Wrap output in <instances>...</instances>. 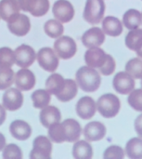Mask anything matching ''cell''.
<instances>
[{"instance_id": "6da1fadb", "label": "cell", "mask_w": 142, "mask_h": 159, "mask_svg": "<svg viewBox=\"0 0 142 159\" xmlns=\"http://www.w3.org/2000/svg\"><path fill=\"white\" fill-rule=\"evenodd\" d=\"M81 133L80 124L73 118L66 119L62 123H55L48 128V137L50 141L56 143H75L81 137Z\"/></svg>"}, {"instance_id": "7a4b0ae2", "label": "cell", "mask_w": 142, "mask_h": 159, "mask_svg": "<svg viewBox=\"0 0 142 159\" xmlns=\"http://www.w3.org/2000/svg\"><path fill=\"white\" fill-rule=\"evenodd\" d=\"M75 78L77 86L85 92H95L100 87L101 77L100 73L92 67H81L77 70Z\"/></svg>"}, {"instance_id": "3957f363", "label": "cell", "mask_w": 142, "mask_h": 159, "mask_svg": "<svg viewBox=\"0 0 142 159\" xmlns=\"http://www.w3.org/2000/svg\"><path fill=\"white\" fill-rule=\"evenodd\" d=\"M99 113L105 118H112L118 115L121 102L119 98L112 93H107L100 97L96 103Z\"/></svg>"}, {"instance_id": "277c9868", "label": "cell", "mask_w": 142, "mask_h": 159, "mask_svg": "<svg viewBox=\"0 0 142 159\" xmlns=\"http://www.w3.org/2000/svg\"><path fill=\"white\" fill-rule=\"evenodd\" d=\"M105 13V3L103 0H87L84 9V19L87 22L95 25L101 21Z\"/></svg>"}, {"instance_id": "5b68a950", "label": "cell", "mask_w": 142, "mask_h": 159, "mask_svg": "<svg viewBox=\"0 0 142 159\" xmlns=\"http://www.w3.org/2000/svg\"><path fill=\"white\" fill-rule=\"evenodd\" d=\"M54 51L60 59L69 60L75 55L77 46L72 37L60 36L54 43Z\"/></svg>"}, {"instance_id": "8992f818", "label": "cell", "mask_w": 142, "mask_h": 159, "mask_svg": "<svg viewBox=\"0 0 142 159\" xmlns=\"http://www.w3.org/2000/svg\"><path fill=\"white\" fill-rule=\"evenodd\" d=\"M52 143L50 139L46 136H38L33 140V149L30 154L32 159H50Z\"/></svg>"}, {"instance_id": "52a82bcc", "label": "cell", "mask_w": 142, "mask_h": 159, "mask_svg": "<svg viewBox=\"0 0 142 159\" xmlns=\"http://www.w3.org/2000/svg\"><path fill=\"white\" fill-rule=\"evenodd\" d=\"M36 59L40 67L47 72L53 73L59 66V58L56 52L50 48H41L36 54Z\"/></svg>"}, {"instance_id": "ba28073f", "label": "cell", "mask_w": 142, "mask_h": 159, "mask_svg": "<svg viewBox=\"0 0 142 159\" xmlns=\"http://www.w3.org/2000/svg\"><path fill=\"white\" fill-rule=\"evenodd\" d=\"M15 54V63L20 68L30 67L36 59V54L34 49L25 44L20 45L14 50Z\"/></svg>"}, {"instance_id": "9c48e42d", "label": "cell", "mask_w": 142, "mask_h": 159, "mask_svg": "<svg viewBox=\"0 0 142 159\" xmlns=\"http://www.w3.org/2000/svg\"><path fill=\"white\" fill-rule=\"evenodd\" d=\"M20 9L34 17L46 15L49 9V0H18Z\"/></svg>"}, {"instance_id": "30bf717a", "label": "cell", "mask_w": 142, "mask_h": 159, "mask_svg": "<svg viewBox=\"0 0 142 159\" xmlns=\"http://www.w3.org/2000/svg\"><path fill=\"white\" fill-rule=\"evenodd\" d=\"M52 12L56 20L61 23H67L73 19L74 8L68 0H58L54 3Z\"/></svg>"}, {"instance_id": "8fae6325", "label": "cell", "mask_w": 142, "mask_h": 159, "mask_svg": "<svg viewBox=\"0 0 142 159\" xmlns=\"http://www.w3.org/2000/svg\"><path fill=\"white\" fill-rule=\"evenodd\" d=\"M7 28L10 33L17 36H24L31 29L30 19L28 16L19 13L7 21Z\"/></svg>"}, {"instance_id": "7c38bea8", "label": "cell", "mask_w": 142, "mask_h": 159, "mask_svg": "<svg viewBox=\"0 0 142 159\" xmlns=\"http://www.w3.org/2000/svg\"><path fill=\"white\" fill-rule=\"evenodd\" d=\"M135 80L127 72H119L113 80V87L116 92L126 95L135 89Z\"/></svg>"}, {"instance_id": "4fadbf2b", "label": "cell", "mask_w": 142, "mask_h": 159, "mask_svg": "<svg viewBox=\"0 0 142 159\" xmlns=\"http://www.w3.org/2000/svg\"><path fill=\"white\" fill-rule=\"evenodd\" d=\"M14 81L18 89L21 91H29L35 85V76L31 70L21 68L16 73Z\"/></svg>"}, {"instance_id": "5bb4252c", "label": "cell", "mask_w": 142, "mask_h": 159, "mask_svg": "<svg viewBox=\"0 0 142 159\" xmlns=\"http://www.w3.org/2000/svg\"><path fill=\"white\" fill-rule=\"evenodd\" d=\"M2 102L5 109L8 111H17L22 106L23 96L20 89H9L4 93Z\"/></svg>"}, {"instance_id": "9a60e30c", "label": "cell", "mask_w": 142, "mask_h": 159, "mask_svg": "<svg viewBox=\"0 0 142 159\" xmlns=\"http://www.w3.org/2000/svg\"><path fill=\"white\" fill-rule=\"evenodd\" d=\"M105 40V34L102 29L99 27H92L88 29L82 35V43L86 48L100 47Z\"/></svg>"}, {"instance_id": "2e32d148", "label": "cell", "mask_w": 142, "mask_h": 159, "mask_svg": "<svg viewBox=\"0 0 142 159\" xmlns=\"http://www.w3.org/2000/svg\"><path fill=\"white\" fill-rule=\"evenodd\" d=\"M96 110H97V106L95 101L88 96L82 97L77 102L75 107V111L78 116L85 120L92 118L95 116Z\"/></svg>"}, {"instance_id": "e0dca14e", "label": "cell", "mask_w": 142, "mask_h": 159, "mask_svg": "<svg viewBox=\"0 0 142 159\" xmlns=\"http://www.w3.org/2000/svg\"><path fill=\"white\" fill-rule=\"evenodd\" d=\"M105 135L106 128L99 121L89 122L84 129V137L87 142L100 141L105 137Z\"/></svg>"}, {"instance_id": "ac0fdd59", "label": "cell", "mask_w": 142, "mask_h": 159, "mask_svg": "<svg viewBox=\"0 0 142 159\" xmlns=\"http://www.w3.org/2000/svg\"><path fill=\"white\" fill-rule=\"evenodd\" d=\"M107 55L100 48H91L85 53V61L87 66L100 69L107 59Z\"/></svg>"}, {"instance_id": "d6986e66", "label": "cell", "mask_w": 142, "mask_h": 159, "mask_svg": "<svg viewBox=\"0 0 142 159\" xmlns=\"http://www.w3.org/2000/svg\"><path fill=\"white\" fill-rule=\"evenodd\" d=\"M9 131L12 137L19 141H25L32 134L31 126L23 120H14L9 126Z\"/></svg>"}, {"instance_id": "ffe728a7", "label": "cell", "mask_w": 142, "mask_h": 159, "mask_svg": "<svg viewBox=\"0 0 142 159\" xmlns=\"http://www.w3.org/2000/svg\"><path fill=\"white\" fill-rule=\"evenodd\" d=\"M39 118H40L41 124L45 128L48 129L51 125L60 122V119H61L60 111L55 106L47 105L45 108H43V110L41 111Z\"/></svg>"}, {"instance_id": "44dd1931", "label": "cell", "mask_w": 142, "mask_h": 159, "mask_svg": "<svg viewBox=\"0 0 142 159\" xmlns=\"http://www.w3.org/2000/svg\"><path fill=\"white\" fill-rule=\"evenodd\" d=\"M20 7L18 0H1L0 1V18L7 22L14 16L20 13Z\"/></svg>"}, {"instance_id": "7402d4cb", "label": "cell", "mask_w": 142, "mask_h": 159, "mask_svg": "<svg viewBox=\"0 0 142 159\" xmlns=\"http://www.w3.org/2000/svg\"><path fill=\"white\" fill-rule=\"evenodd\" d=\"M102 31L110 36H119L123 33L122 21L113 16H108L102 20Z\"/></svg>"}, {"instance_id": "603a6c76", "label": "cell", "mask_w": 142, "mask_h": 159, "mask_svg": "<svg viewBox=\"0 0 142 159\" xmlns=\"http://www.w3.org/2000/svg\"><path fill=\"white\" fill-rule=\"evenodd\" d=\"M65 87V79L60 74H52L46 81V90L49 94L59 95Z\"/></svg>"}, {"instance_id": "cb8c5ba5", "label": "cell", "mask_w": 142, "mask_h": 159, "mask_svg": "<svg viewBox=\"0 0 142 159\" xmlns=\"http://www.w3.org/2000/svg\"><path fill=\"white\" fill-rule=\"evenodd\" d=\"M73 156L76 159L92 158L93 148L87 141H76L73 147Z\"/></svg>"}, {"instance_id": "d4e9b609", "label": "cell", "mask_w": 142, "mask_h": 159, "mask_svg": "<svg viewBox=\"0 0 142 159\" xmlns=\"http://www.w3.org/2000/svg\"><path fill=\"white\" fill-rule=\"evenodd\" d=\"M142 23L141 13L134 8L128 9L123 17V24L129 30L139 28Z\"/></svg>"}, {"instance_id": "484cf974", "label": "cell", "mask_w": 142, "mask_h": 159, "mask_svg": "<svg viewBox=\"0 0 142 159\" xmlns=\"http://www.w3.org/2000/svg\"><path fill=\"white\" fill-rule=\"evenodd\" d=\"M78 92V86L76 82L73 79H65V87L63 90L57 95V99L62 102H66L72 101L75 98Z\"/></svg>"}, {"instance_id": "4316f807", "label": "cell", "mask_w": 142, "mask_h": 159, "mask_svg": "<svg viewBox=\"0 0 142 159\" xmlns=\"http://www.w3.org/2000/svg\"><path fill=\"white\" fill-rule=\"evenodd\" d=\"M126 156L131 159H142V139L132 138L126 145Z\"/></svg>"}, {"instance_id": "83f0119b", "label": "cell", "mask_w": 142, "mask_h": 159, "mask_svg": "<svg viewBox=\"0 0 142 159\" xmlns=\"http://www.w3.org/2000/svg\"><path fill=\"white\" fill-rule=\"evenodd\" d=\"M32 101L33 107L36 109H43L46 106H47L50 102V94L46 89H37L34 92H33Z\"/></svg>"}, {"instance_id": "f1b7e54d", "label": "cell", "mask_w": 142, "mask_h": 159, "mask_svg": "<svg viewBox=\"0 0 142 159\" xmlns=\"http://www.w3.org/2000/svg\"><path fill=\"white\" fill-rule=\"evenodd\" d=\"M45 33L51 38H58L62 35L64 27L58 20H48L44 25Z\"/></svg>"}, {"instance_id": "f546056e", "label": "cell", "mask_w": 142, "mask_h": 159, "mask_svg": "<svg viewBox=\"0 0 142 159\" xmlns=\"http://www.w3.org/2000/svg\"><path fill=\"white\" fill-rule=\"evenodd\" d=\"M142 44V29H133L126 36V47L136 51Z\"/></svg>"}, {"instance_id": "4dcf8cb0", "label": "cell", "mask_w": 142, "mask_h": 159, "mask_svg": "<svg viewBox=\"0 0 142 159\" xmlns=\"http://www.w3.org/2000/svg\"><path fill=\"white\" fill-rule=\"evenodd\" d=\"M14 63V51L7 47L0 48V68H11Z\"/></svg>"}, {"instance_id": "1f68e13d", "label": "cell", "mask_w": 142, "mask_h": 159, "mask_svg": "<svg viewBox=\"0 0 142 159\" xmlns=\"http://www.w3.org/2000/svg\"><path fill=\"white\" fill-rule=\"evenodd\" d=\"M126 72H127L133 78L142 79V60L134 58L127 61L126 65Z\"/></svg>"}, {"instance_id": "d6a6232c", "label": "cell", "mask_w": 142, "mask_h": 159, "mask_svg": "<svg viewBox=\"0 0 142 159\" xmlns=\"http://www.w3.org/2000/svg\"><path fill=\"white\" fill-rule=\"evenodd\" d=\"M14 72L11 68H0V90L8 89L14 82Z\"/></svg>"}, {"instance_id": "836d02e7", "label": "cell", "mask_w": 142, "mask_h": 159, "mask_svg": "<svg viewBox=\"0 0 142 159\" xmlns=\"http://www.w3.org/2000/svg\"><path fill=\"white\" fill-rule=\"evenodd\" d=\"M127 102L134 110L142 112V89H133L129 93Z\"/></svg>"}, {"instance_id": "e575fe53", "label": "cell", "mask_w": 142, "mask_h": 159, "mask_svg": "<svg viewBox=\"0 0 142 159\" xmlns=\"http://www.w3.org/2000/svg\"><path fill=\"white\" fill-rule=\"evenodd\" d=\"M2 157L5 159H21L22 153L18 145L14 143H10L4 147Z\"/></svg>"}, {"instance_id": "d590c367", "label": "cell", "mask_w": 142, "mask_h": 159, "mask_svg": "<svg viewBox=\"0 0 142 159\" xmlns=\"http://www.w3.org/2000/svg\"><path fill=\"white\" fill-rule=\"evenodd\" d=\"M103 157L105 159H123L125 157V152L122 147L117 145H112L105 150Z\"/></svg>"}, {"instance_id": "8d00e7d4", "label": "cell", "mask_w": 142, "mask_h": 159, "mask_svg": "<svg viewBox=\"0 0 142 159\" xmlns=\"http://www.w3.org/2000/svg\"><path fill=\"white\" fill-rule=\"evenodd\" d=\"M116 64H115V61L114 59L111 56V55H107V59L105 61V62L103 63V65L99 69L100 74L103 75H111L113 74L114 70H115Z\"/></svg>"}, {"instance_id": "74e56055", "label": "cell", "mask_w": 142, "mask_h": 159, "mask_svg": "<svg viewBox=\"0 0 142 159\" xmlns=\"http://www.w3.org/2000/svg\"><path fill=\"white\" fill-rule=\"evenodd\" d=\"M135 130L139 137L142 139V115H140L135 120Z\"/></svg>"}, {"instance_id": "f35d334b", "label": "cell", "mask_w": 142, "mask_h": 159, "mask_svg": "<svg viewBox=\"0 0 142 159\" xmlns=\"http://www.w3.org/2000/svg\"><path fill=\"white\" fill-rule=\"evenodd\" d=\"M6 109L4 108L3 105L0 104V126L5 122L6 120Z\"/></svg>"}, {"instance_id": "ab89813d", "label": "cell", "mask_w": 142, "mask_h": 159, "mask_svg": "<svg viewBox=\"0 0 142 159\" xmlns=\"http://www.w3.org/2000/svg\"><path fill=\"white\" fill-rule=\"evenodd\" d=\"M6 146V138L5 136L0 132V151H2L4 149V147Z\"/></svg>"}, {"instance_id": "60d3db41", "label": "cell", "mask_w": 142, "mask_h": 159, "mask_svg": "<svg viewBox=\"0 0 142 159\" xmlns=\"http://www.w3.org/2000/svg\"><path fill=\"white\" fill-rule=\"evenodd\" d=\"M136 53H137V55L140 57V58H142V44H141V46L136 50Z\"/></svg>"}, {"instance_id": "b9f144b4", "label": "cell", "mask_w": 142, "mask_h": 159, "mask_svg": "<svg viewBox=\"0 0 142 159\" xmlns=\"http://www.w3.org/2000/svg\"><path fill=\"white\" fill-rule=\"evenodd\" d=\"M141 88H142V81H141Z\"/></svg>"}, {"instance_id": "7bdbcfd3", "label": "cell", "mask_w": 142, "mask_h": 159, "mask_svg": "<svg viewBox=\"0 0 142 159\" xmlns=\"http://www.w3.org/2000/svg\"><path fill=\"white\" fill-rule=\"evenodd\" d=\"M141 16H142V14H141Z\"/></svg>"}]
</instances>
